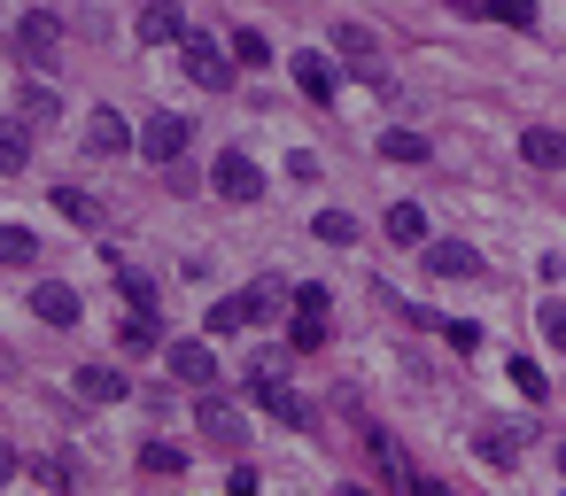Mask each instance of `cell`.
<instances>
[{
    "label": "cell",
    "mask_w": 566,
    "mask_h": 496,
    "mask_svg": "<svg viewBox=\"0 0 566 496\" xmlns=\"http://www.w3.org/2000/svg\"><path fill=\"white\" fill-rule=\"evenodd\" d=\"M280 279H256V287H233V295H218L210 310H202V334H241V326H256V318H272L280 310Z\"/></svg>",
    "instance_id": "obj_1"
},
{
    "label": "cell",
    "mask_w": 566,
    "mask_h": 496,
    "mask_svg": "<svg viewBox=\"0 0 566 496\" xmlns=\"http://www.w3.org/2000/svg\"><path fill=\"white\" fill-rule=\"evenodd\" d=\"M179 71H187V78H195L202 94H226L241 63H233V48H218V40H202V32H187V40H179Z\"/></svg>",
    "instance_id": "obj_2"
},
{
    "label": "cell",
    "mask_w": 566,
    "mask_h": 496,
    "mask_svg": "<svg viewBox=\"0 0 566 496\" xmlns=\"http://www.w3.org/2000/svg\"><path fill=\"white\" fill-rule=\"evenodd\" d=\"M195 426H202V442H218V450H241V442H249V411H241L233 395H218V388H195Z\"/></svg>",
    "instance_id": "obj_3"
},
{
    "label": "cell",
    "mask_w": 566,
    "mask_h": 496,
    "mask_svg": "<svg viewBox=\"0 0 566 496\" xmlns=\"http://www.w3.org/2000/svg\"><path fill=\"white\" fill-rule=\"evenodd\" d=\"M187 140H195V117H179V109H156V117L140 125V156H148V163H179Z\"/></svg>",
    "instance_id": "obj_4"
},
{
    "label": "cell",
    "mask_w": 566,
    "mask_h": 496,
    "mask_svg": "<svg viewBox=\"0 0 566 496\" xmlns=\"http://www.w3.org/2000/svg\"><path fill=\"white\" fill-rule=\"evenodd\" d=\"M210 187H218L226 202H264V171H256V156H241V148H226V156L210 163Z\"/></svg>",
    "instance_id": "obj_5"
},
{
    "label": "cell",
    "mask_w": 566,
    "mask_h": 496,
    "mask_svg": "<svg viewBox=\"0 0 566 496\" xmlns=\"http://www.w3.org/2000/svg\"><path fill=\"white\" fill-rule=\"evenodd\" d=\"M133 40H140V48H179V40H187V9H179V0H140Z\"/></svg>",
    "instance_id": "obj_6"
},
{
    "label": "cell",
    "mask_w": 566,
    "mask_h": 496,
    "mask_svg": "<svg viewBox=\"0 0 566 496\" xmlns=\"http://www.w3.org/2000/svg\"><path fill=\"white\" fill-rule=\"evenodd\" d=\"M32 318H40V326H55V334H71V326L86 318V303H78V287H71V279H40V287H32Z\"/></svg>",
    "instance_id": "obj_7"
},
{
    "label": "cell",
    "mask_w": 566,
    "mask_h": 496,
    "mask_svg": "<svg viewBox=\"0 0 566 496\" xmlns=\"http://www.w3.org/2000/svg\"><path fill=\"white\" fill-rule=\"evenodd\" d=\"M164 365L179 388H218V349L210 341H164Z\"/></svg>",
    "instance_id": "obj_8"
},
{
    "label": "cell",
    "mask_w": 566,
    "mask_h": 496,
    "mask_svg": "<svg viewBox=\"0 0 566 496\" xmlns=\"http://www.w3.org/2000/svg\"><path fill=\"white\" fill-rule=\"evenodd\" d=\"M55 48H63V24H55L48 9H32V17L17 24V55H24L32 71H48V63H55Z\"/></svg>",
    "instance_id": "obj_9"
},
{
    "label": "cell",
    "mask_w": 566,
    "mask_h": 496,
    "mask_svg": "<svg viewBox=\"0 0 566 496\" xmlns=\"http://www.w3.org/2000/svg\"><path fill=\"white\" fill-rule=\"evenodd\" d=\"M133 148H140V133H133V125L102 102V109L86 117V156H133Z\"/></svg>",
    "instance_id": "obj_10"
},
{
    "label": "cell",
    "mask_w": 566,
    "mask_h": 496,
    "mask_svg": "<svg viewBox=\"0 0 566 496\" xmlns=\"http://www.w3.org/2000/svg\"><path fill=\"white\" fill-rule=\"evenodd\" d=\"M287 71H295V86H303V102H318V109H326V102L342 94V71H334V63H326L318 48H303V55H295Z\"/></svg>",
    "instance_id": "obj_11"
},
{
    "label": "cell",
    "mask_w": 566,
    "mask_h": 496,
    "mask_svg": "<svg viewBox=\"0 0 566 496\" xmlns=\"http://www.w3.org/2000/svg\"><path fill=\"white\" fill-rule=\"evenodd\" d=\"M71 388H78V403H125V395H133V380H125L117 365H78Z\"/></svg>",
    "instance_id": "obj_12"
},
{
    "label": "cell",
    "mask_w": 566,
    "mask_h": 496,
    "mask_svg": "<svg viewBox=\"0 0 566 496\" xmlns=\"http://www.w3.org/2000/svg\"><path fill=\"white\" fill-rule=\"evenodd\" d=\"M334 55H342V63H357L373 86H388V71H373V55H380V48H373V32H365V24H334Z\"/></svg>",
    "instance_id": "obj_13"
},
{
    "label": "cell",
    "mask_w": 566,
    "mask_h": 496,
    "mask_svg": "<svg viewBox=\"0 0 566 496\" xmlns=\"http://www.w3.org/2000/svg\"><path fill=\"white\" fill-rule=\"evenodd\" d=\"M427 272L434 279H481V256L465 241H427Z\"/></svg>",
    "instance_id": "obj_14"
},
{
    "label": "cell",
    "mask_w": 566,
    "mask_h": 496,
    "mask_svg": "<svg viewBox=\"0 0 566 496\" xmlns=\"http://www.w3.org/2000/svg\"><path fill=\"white\" fill-rule=\"evenodd\" d=\"M133 465H140L148 481H179V473H187V450H179V442H156V434H148V442L133 450Z\"/></svg>",
    "instance_id": "obj_15"
},
{
    "label": "cell",
    "mask_w": 566,
    "mask_h": 496,
    "mask_svg": "<svg viewBox=\"0 0 566 496\" xmlns=\"http://www.w3.org/2000/svg\"><path fill=\"white\" fill-rule=\"evenodd\" d=\"M520 156H527L535 171H566V133H551V125H527V133H520Z\"/></svg>",
    "instance_id": "obj_16"
},
{
    "label": "cell",
    "mask_w": 566,
    "mask_h": 496,
    "mask_svg": "<svg viewBox=\"0 0 566 496\" xmlns=\"http://www.w3.org/2000/svg\"><path fill=\"white\" fill-rule=\"evenodd\" d=\"M17 117H24V125H55V117H63V94H55L48 78H24V94H17Z\"/></svg>",
    "instance_id": "obj_17"
},
{
    "label": "cell",
    "mask_w": 566,
    "mask_h": 496,
    "mask_svg": "<svg viewBox=\"0 0 566 496\" xmlns=\"http://www.w3.org/2000/svg\"><path fill=\"white\" fill-rule=\"evenodd\" d=\"M117 341H125V357H148V349H164V318L156 310H125Z\"/></svg>",
    "instance_id": "obj_18"
},
{
    "label": "cell",
    "mask_w": 566,
    "mask_h": 496,
    "mask_svg": "<svg viewBox=\"0 0 566 496\" xmlns=\"http://www.w3.org/2000/svg\"><path fill=\"white\" fill-rule=\"evenodd\" d=\"M326 349V310H295L287 318V357H318Z\"/></svg>",
    "instance_id": "obj_19"
},
{
    "label": "cell",
    "mask_w": 566,
    "mask_h": 496,
    "mask_svg": "<svg viewBox=\"0 0 566 496\" xmlns=\"http://www.w3.org/2000/svg\"><path fill=\"white\" fill-rule=\"evenodd\" d=\"M24 163H32V125H24V117H0V171L17 179Z\"/></svg>",
    "instance_id": "obj_20"
},
{
    "label": "cell",
    "mask_w": 566,
    "mask_h": 496,
    "mask_svg": "<svg viewBox=\"0 0 566 496\" xmlns=\"http://www.w3.org/2000/svg\"><path fill=\"white\" fill-rule=\"evenodd\" d=\"M48 202H55V210H63V218H71V225H86V233H94V225H102V202H94V194H86V187H48Z\"/></svg>",
    "instance_id": "obj_21"
},
{
    "label": "cell",
    "mask_w": 566,
    "mask_h": 496,
    "mask_svg": "<svg viewBox=\"0 0 566 496\" xmlns=\"http://www.w3.org/2000/svg\"><path fill=\"white\" fill-rule=\"evenodd\" d=\"M388 241H396V249H427V210H419V202H396V210H388Z\"/></svg>",
    "instance_id": "obj_22"
},
{
    "label": "cell",
    "mask_w": 566,
    "mask_h": 496,
    "mask_svg": "<svg viewBox=\"0 0 566 496\" xmlns=\"http://www.w3.org/2000/svg\"><path fill=\"white\" fill-rule=\"evenodd\" d=\"M32 481H40V488H78L71 450H40V457H32Z\"/></svg>",
    "instance_id": "obj_23"
},
{
    "label": "cell",
    "mask_w": 566,
    "mask_h": 496,
    "mask_svg": "<svg viewBox=\"0 0 566 496\" xmlns=\"http://www.w3.org/2000/svg\"><path fill=\"white\" fill-rule=\"evenodd\" d=\"M0 264H17V272L40 264V233L32 225H0Z\"/></svg>",
    "instance_id": "obj_24"
},
{
    "label": "cell",
    "mask_w": 566,
    "mask_h": 496,
    "mask_svg": "<svg viewBox=\"0 0 566 496\" xmlns=\"http://www.w3.org/2000/svg\"><path fill=\"white\" fill-rule=\"evenodd\" d=\"M473 17H489V24H512V32H527V24H535V0H473Z\"/></svg>",
    "instance_id": "obj_25"
},
{
    "label": "cell",
    "mask_w": 566,
    "mask_h": 496,
    "mask_svg": "<svg viewBox=\"0 0 566 496\" xmlns=\"http://www.w3.org/2000/svg\"><path fill=\"white\" fill-rule=\"evenodd\" d=\"M233 63H241V71H264V63H272V40H264L256 24H241V32H233Z\"/></svg>",
    "instance_id": "obj_26"
},
{
    "label": "cell",
    "mask_w": 566,
    "mask_h": 496,
    "mask_svg": "<svg viewBox=\"0 0 566 496\" xmlns=\"http://www.w3.org/2000/svg\"><path fill=\"white\" fill-rule=\"evenodd\" d=\"M311 233H318L326 249H349V241H357V218H349V210H318V218H311Z\"/></svg>",
    "instance_id": "obj_27"
},
{
    "label": "cell",
    "mask_w": 566,
    "mask_h": 496,
    "mask_svg": "<svg viewBox=\"0 0 566 496\" xmlns=\"http://www.w3.org/2000/svg\"><path fill=\"white\" fill-rule=\"evenodd\" d=\"M117 295H125V310H156V279L133 264H117Z\"/></svg>",
    "instance_id": "obj_28"
},
{
    "label": "cell",
    "mask_w": 566,
    "mask_h": 496,
    "mask_svg": "<svg viewBox=\"0 0 566 496\" xmlns=\"http://www.w3.org/2000/svg\"><path fill=\"white\" fill-rule=\"evenodd\" d=\"M473 450H481V465H496V473H504V465H520V434H504V426H489Z\"/></svg>",
    "instance_id": "obj_29"
},
{
    "label": "cell",
    "mask_w": 566,
    "mask_h": 496,
    "mask_svg": "<svg viewBox=\"0 0 566 496\" xmlns=\"http://www.w3.org/2000/svg\"><path fill=\"white\" fill-rule=\"evenodd\" d=\"M380 156L388 163H427V140L419 133H380Z\"/></svg>",
    "instance_id": "obj_30"
},
{
    "label": "cell",
    "mask_w": 566,
    "mask_h": 496,
    "mask_svg": "<svg viewBox=\"0 0 566 496\" xmlns=\"http://www.w3.org/2000/svg\"><path fill=\"white\" fill-rule=\"evenodd\" d=\"M512 388H520L527 403H543V395H551V380H543V365H535V357H512Z\"/></svg>",
    "instance_id": "obj_31"
},
{
    "label": "cell",
    "mask_w": 566,
    "mask_h": 496,
    "mask_svg": "<svg viewBox=\"0 0 566 496\" xmlns=\"http://www.w3.org/2000/svg\"><path fill=\"white\" fill-rule=\"evenodd\" d=\"M287 303H295V310H334V295H326V287H318V279H303V287H295V295H287Z\"/></svg>",
    "instance_id": "obj_32"
},
{
    "label": "cell",
    "mask_w": 566,
    "mask_h": 496,
    "mask_svg": "<svg viewBox=\"0 0 566 496\" xmlns=\"http://www.w3.org/2000/svg\"><path fill=\"white\" fill-rule=\"evenodd\" d=\"M543 341L566 349V303H543Z\"/></svg>",
    "instance_id": "obj_33"
},
{
    "label": "cell",
    "mask_w": 566,
    "mask_h": 496,
    "mask_svg": "<svg viewBox=\"0 0 566 496\" xmlns=\"http://www.w3.org/2000/svg\"><path fill=\"white\" fill-rule=\"evenodd\" d=\"M287 179H303V187H311V179H318V156H311V148H295V156H287Z\"/></svg>",
    "instance_id": "obj_34"
},
{
    "label": "cell",
    "mask_w": 566,
    "mask_h": 496,
    "mask_svg": "<svg viewBox=\"0 0 566 496\" xmlns=\"http://www.w3.org/2000/svg\"><path fill=\"white\" fill-rule=\"evenodd\" d=\"M442 334H450V349H481V326H465V318H450Z\"/></svg>",
    "instance_id": "obj_35"
},
{
    "label": "cell",
    "mask_w": 566,
    "mask_h": 496,
    "mask_svg": "<svg viewBox=\"0 0 566 496\" xmlns=\"http://www.w3.org/2000/svg\"><path fill=\"white\" fill-rule=\"evenodd\" d=\"M17 473H24V457H17V450H9V442H0V488H9V481H17Z\"/></svg>",
    "instance_id": "obj_36"
},
{
    "label": "cell",
    "mask_w": 566,
    "mask_h": 496,
    "mask_svg": "<svg viewBox=\"0 0 566 496\" xmlns=\"http://www.w3.org/2000/svg\"><path fill=\"white\" fill-rule=\"evenodd\" d=\"M558 473H566V442H558Z\"/></svg>",
    "instance_id": "obj_37"
}]
</instances>
